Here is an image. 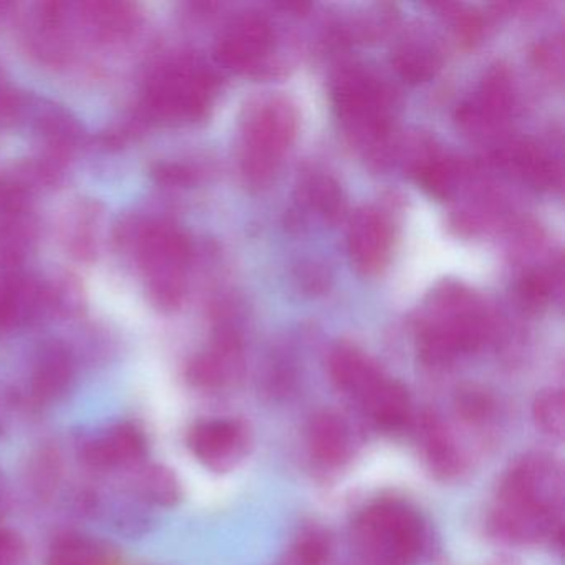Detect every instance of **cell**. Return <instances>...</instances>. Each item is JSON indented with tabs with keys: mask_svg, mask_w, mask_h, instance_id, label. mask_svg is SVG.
Listing matches in <instances>:
<instances>
[{
	"mask_svg": "<svg viewBox=\"0 0 565 565\" xmlns=\"http://www.w3.org/2000/svg\"><path fill=\"white\" fill-rule=\"evenodd\" d=\"M416 439L426 468L439 481H456L468 472L469 461L448 423L435 412H423L416 422Z\"/></svg>",
	"mask_w": 565,
	"mask_h": 565,
	"instance_id": "6",
	"label": "cell"
},
{
	"mask_svg": "<svg viewBox=\"0 0 565 565\" xmlns=\"http://www.w3.org/2000/svg\"><path fill=\"white\" fill-rule=\"evenodd\" d=\"M24 558V539L11 529H0V565H19Z\"/></svg>",
	"mask_w": 565,
	"mask_h": 565,
	"instance_id": "25",
	"label": "cell"
},
{
	"mask_svg": "<svg viewBox=\"0 0 565 565\" xmlns=\"http://www.w3.org/2000/svg\"><path fill=\"white\" fill-rule=\"evenodd\" d=\"M147 451L145 433L134 423L124 422L92 436L82 448V458L92 468L115 469L137 465Z\"/></svg>",
	"mask_w": 565,
	"mask_h": 565,
	"instance_id": "7",
	"label": "cell"
},
{
	"mask_svg": "<svg viewBox=\"0 0 565 565\" xmlns=\"http://www.w3.org/2000/svg\"><path fill=\"white\" fill-rule=\"evenodd\" d=\"M309 198L312 200L313 206L329 221L339 220L345 211L342 190L332 178H313L312 183H310Z\"/></svg>",
	"mask_w": 565,
	"mask_h": 565,
	"instance_id": "22",
	"label": "cell"
},
{
	"mask_svg": "<svg viewBox=\"0 0 565 565\" xmlns=\"http://www.w3.org/2000/svg\"><path fill=\"white\" fill-rule=\"evenodd\" d=\"M138 494L151 504L171 508L183 498L180 479L163 465H151L138 476Z\"/></svg>",
	"mask_w": 565,
	"mask_h": 565,
	"instance_id": "17",
	"label": "cell"
},
{
	"mask_svg": "<svg viewBox=\"0 0 565 565\" xmlns=\"http://www.w3.org/2000/svg\"><path fill=\"white\" fill-rule=\"evenodd\" d=\"M459 31H461V35L466 41L475 42L482 32L481 19L472 14L462 15L461 21H459Z\"/></svg>",
	"mask_w": 565,
	"mask_h": 565,
	"instance_id": "30",
	"label": "cell"
},
{
	"mask_svg": "<svg viewBox=\"0 0 565 565\" xmlns=\"http://www.w3.org/2000/svg\"><path fill=\"white\" fill-rule=\"evenodd\" d=\"M24 290L19 284H8L0 290V329H11L22 317Z\"/></svg>",
	"mask_w": 565,
	"mask_h": 565,
	"instance_id": "24",
	"label": "cell"
},
{
	"mask_svg": "<svg viewBox=\"0 0 565 565\" xmlns=\"http://www.w3.org/2000/svg\"><path fill=\"white\" fill-rule=\"evenodd\" d=\"M332 541L323 529L307 525L300 529L292 547L280 565H329Z\"/></svg>",
	"mask_w": 565,
	"mask_h": 565,
	"instance_id": "18",
	"label": "cell"
},
{
	"mask_svg": "<svg viewBox=\"0 0 565 565\" xmlns=\"http://www.w3.org/2000/svg\"><path fill=\"white\" fill-rule=\"evenodd\" d=\"M241 342L216 340L211 352L196 356L188 365V382L198 388L214 390L230 383L239 372Z\"/></svg>",
	"mask_w": 565,
	"mask_h": 565,
	"instance_id": "13",
	"label": "cell"
},
{
	"mask_svg": "<svg viewBox=\"0 0 565 565\" xmlns=\"http://www.w3.org/2000/svg\"><path fill=\"white\" fill-rule=\"evenodd\" d=\"M392 230L388 221L372 207L360 210L349 233V250L353 266L363 276L382 270L390 256Z\"/></svg>",
	"mask_w": 565,
	"mask_h": 565,
	"instance_id": "9",
	"label": "cell"
},
{
	"mask_svg": "<svg viewBox=\"0 0 565 565\" xmlns=\"http://www.w3.org/2000/svg\"><path fill=\"white\" fill-rule=\"evenodd\" d=\"M535 425L544 435L562 439L564 436L565 408L562 390L547 388L539 393L532 406Z\"/></svg>",
	"mask_w": 565,
	"mask_h": 565,
	"instance_id": "21",
	"label": "cell"
},
{
	"mask_svg": "<svg viewBox=\"0 0 565 565\" xmlns=\"http://www.w3.org/2000/svg\"><path fill=\"white\" fill-rule=\"evenodd\" d=\"M333 102L347 124L375 140L385 137L386 95L375 78L355 68L342 72L333 85Z\"/></svg>",
	"mask_w": 565,
	"mask_h": 565,
	"instance_id": "5",
	"label": "cell"
},
{
	"mask_svg": "<svg viewBox=\"0 0 565 565\" xmlns=\"http://www.w3.org/2000/svg\"><path fill=\"white\" fill-rule=\"evenodd\" d=\"M117 551L107 542L85 535H65L49 552L47 565H114Z\"/></svg>",
	"mask_w": 565,
	"mask_h": 565,
	"instance_id": "15",
	"label": "cell"
},
{
	"mask_svg": "<svg viewBox=\"0 0 565 565\" xmlns=\"http://www.w3.org/2000/svg\"><path fill=\"white\" fill-rule=\"evenodd\" d=\"M455 413L469 428L484 429L498 418V403L486 390L468 386L456 395Z\"/></svg>",
	"mask_w": 565,
	"mask_h": 565,
	"instance_id": "19",
	"label": "cell"
},
{
	"mask_svg": "<svg viewBox=\"0 0 565 565\" xmlns=\"http://www.w3.org/2000/svg\"><path fill=\"white\" fill-rule=\"evenodd\" d=\"M562 54H564L562 42L555 41L551 42V44H542L537 49L535 58H537V64L544 68H558V71H562Z\"/></svg>",
	"mask_w": 565,
	"mask_h": 565,
	"instance_id": "27",
	"label": "cell"
},
{
	"mask_svg": "<svg viewBox=\"0 0 565 565\" xmlns=\"http://www.w3.org/2000/svg\"><path fill=\"white\" fill-rule=\"evenodd\" d=\"M492 565H518V564H515V562L512 561V558L502 557V558H498V561H495L494 564H492Z\"/></svg>",
	"mask_w": 565,
	"mask_h": 565,
	"instance_id": "31",
	"label": "cell"
},
{
	"mask_svg": "<svg viewBox=\"0 0 565 565\" xmlns=\"http://www.w3.org/2000/svg\"><path fill=\"white\" fill-rule=\"evenodd\" d=\"M564 511V471L545 451H532L512 462L502 478L488 515L495 541L511 545L548 542L561 545Z\"/></svg>",
	"mask_w": 565,
	"mask_h": 565,
	"instance_id": "1",
	"label": "cell"
},
{
	"mask_svg": "<svg viewBox=\"0 0 565 565\" xmlns=\"http://www.w3.org/2000/svg\"><path fill=\"white\" fill-rule=\"evenodd\" d=\"M273 42V29L263 15L241 18L217 42L216 57L230 68H247L256 64Z\"/></svg>",
	"mask_w": 565,
	"mask_h": 565,
	"instance_id": "11",
	"label": "cell"
},
{
	"mask_svg": "<svg viewBox=\"0 0 565 565\" xmlns=\"http://www.w3.org/2000/svg\"><path fill=\"white\" fill-rule=\"evenodd\" d=\"M360 408L382 433L398 435L413 426V406L408 390L388 376L370 393Z\"/></svg>",
	"mask_w": 565,
	"mask_h": 565,
	"instance_id": "12",
	"label": "cell"
},
{
	"mask_svg": "<svg viewBox=\"0 0 565 565\" xmlns=\"http://www.w3.org/2000/svg\"><path fill=\"white\" fill-rule=\"evenodd\" d=\"M519 290H521V296L524 297L525 302L539 306V303H544L548 296H551V282L542 274L532 273L522 279Z\"/></svg>",
	"mask_w": 565,
	"mask_h": 565,
	"instance_id": "26",
	"label": "cell"
},
{
	"mask_svg": "<svg viewBox=\"0 0 565 565\" xmlns=\"http://www.w3.org/2000/svg\"><path fill=\"white\" fill-rule=\"evenodd\" d=\"M307 446L320 468L340 469L353 458L355 433L345 416L332 409H323L310 419Z\"/></svg>",
	"mask_w": 565,
	"mask_h": 565,
	"instance_id": "8",
	"label": "cell"
},
{
	"mask_svg": "<svg viewBox=\"0 0 565 565\" xmlns=\"http://www.w3.org/2000/svg\"><path fill=\"white\" fill-rule=\"evenodd\" d=\"M393 65L403 81L422 84L429 81L439 68V58L425 45H405L393 55Z\"/></svg>",
	"mask_w": 565,
	"mask_h": 565,
	"instance_id": "20",
	"label": "cell"
},
{
	"mask_svg": "<svg viewBox=\"0 0 565 565\" xmlns=\"http://www.w3.org/2000/svg\"><path fill=\"white\" fill-rule=\"evenodd\" d=\"M300 280L309 292H322L327 282H329V277H327L326 270L319 269L317 266H310L307 273L300 276Z\"/></svg>",
	"mask_w": 565,
	"mask_h": 565,
	"instance_id": "29",
	"label": "cell"
},
{
	"mask_svg": "<svg viewBox=\"0 0 565 565\" xmlns=\"http://www.w3.org/2000/svg\"><path fill=\"white\" fill-rule=\"evenodd\" d=\"M352 544L363 565H416L428 547V527L408 502L380 499L356 515Z\"/></svg>",
	"mask_w": 565,
	"mask_h": 565,
	"instance_id": "2",
	"label": "cell"
},
{
	"mask_svg": "<svg viewBox=\"0 0 565 565\" xmlns=\"http://www.w3.org/2000/svg\"><path fill=\"white\" fill-rule=\"evenodd\" d=\"M416 177L428 193L436 198H446L455 181L451 164L439 158H428L416 167Z\"/></svg>",
	"mask_w": 565,
	"mask_h": 565,
	"instance_id": "23",
	"label": "cell"
},
{
	"mask_svg": "<svg viewBox=\"0 0 565 565\" xmlns=\"http://www.w3.org/2000/svg\"><path fill=\"white\" fill-rule=\"evenodd\" d=\"M329 372L337 390L359 403V406L386 379L370 356L347 343L337 345L330 353Z\"/></svg>",
	"mask_w": 565,
	"mask_h": 565,
	"instance_id": "10",
	"label": "cell"
},
{
	"mask_svg": "<svg viewBox=\"0 0 565 565\" xmlns=\"http://www.w3.org/2000/svg\"><path fill=\"white\" fill-rule=\"evenodd\" d=\"M299 115L287 98L264 102L247 120L244 134L243 171L254 186H263L273 178L280 157L292 143Z\"/></svg>",
	"mask_w": 565,
	"mask_h": 565,
	"instance_id": "3",
	"label": "cell"
},
{
	"mask_svg": "<svg viewBox=\"0 0 565 565\" xmlns=\"http://www.w3.org/2000/svg\"><path fill=\"white\" fill-rule=\"evenodd\" d=\"M188 448L201 465L223 475L247 458L253 448V431L244 419H206L188 433Z\"/></svg>",
	"mask_w": 565,
	"mask_h": 565,
	"instance_id": "4",
	"label": "cell"
},
{
	"mask_svg": "<svg viewBox=\"0 0 565 565\" xmlns=\"http://www.w3.org/2000/svg\"><path fill=\"white\" fill-rule=\"evenodd\" d=\"M74 379V363L62 347L52 345L42 352L32 376V393L39 402H52L67 392Z\"/></svg>",
	"mask_w": 565,
	"mask_h": 565,
	"instance_id": "14",
	"label": "cell"
},
{
	"mask_svg": "<svg viewBox=\"0 0 565 565\" xmlns=\"http://www.w3.org/2000/svg\"><path fill=\"white\" fill-rule=\"evenodd\" d=\"M154 177L163 183L183 184L191 180V173L180 164H160L154 170Z\"/></svg>",
	"mask_w": 565,
	"mask_h": 565,
	"instance_id": "28",
	"label": "cell"
},
{
	"mask_svg": "<svg viewBox=\"0 0 565 565\" xmlns=\"http://www.w3.org/2000/svg\"><path fill=\"white\" fill-rule=\"evenodd\" d=\"M512 105V84L508 68L495 65L486 74L481 85L479 108H475L476 118L489 121H501L508 117Z\"/></svg>",
	"mask_w": 565,
	"mask_h": 565,
	"instance_id": "16",
	"label": "cell"
}]
</instances>
